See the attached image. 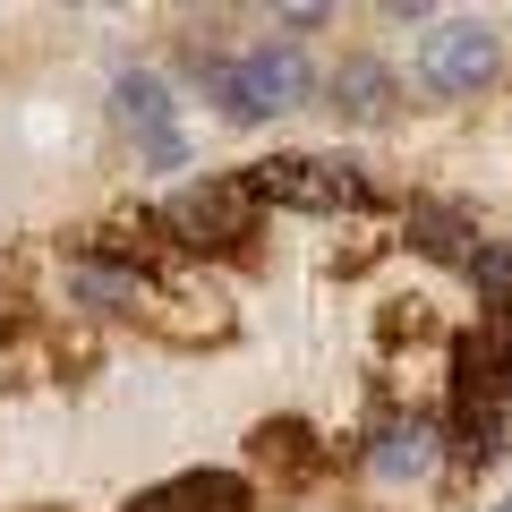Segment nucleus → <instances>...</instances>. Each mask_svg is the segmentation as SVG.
<instances>
[{
  "label": "nucleus",
  "instance_id": "obj_1",
  "mask_svg": "<svg viewBox=\"0 0 512 512\" xmlns=\"http://www.w3.org/2000/svg\"><path fill=\"white\" fill-rule=\"evenodd\" d=\"M188 69L214 86L222 120H274V111L308 103V60H299V43H248L239 60H222V52H205V43H197Z\"/></svg>",
  "mask_w": 512,
  "mask_h": 512
},
{
  "label": "nucleus",
  "instance_id": "obj_2",
  "mask_svg": "<svg viewBox=\"0 0 512 512\" xmlns=\"http://www.w3.org/2000/svg\"><path fill=\"white\" fill-rule=\"evenodd\" d=\"M154 222H163L171 248H188V256H231V248H248V231H256V188L248 180H188V188L163 197Z\"/></svg>",
  "mask_w": 512,
  "mask_h": 512
},
{
  "label": "nucleus",
  "instance_id": "obj_3",
  "mask_svg": "<svg viewBox=\"0 0 512 512\" xmlns=\"http://www.w3.org/2000/svg\"><path fill=\"white\" fill-rule=\"evenodd\" d=\"M248 188L256 205H299V214H342V205L376 197L342 154H265V163H248Z\"/></svg>",
  "mask_w": 512,
  "mask_h": 512
},
{
  "label": "nucleus",
  "instance_id": "obj_4",
  "mask_svg": "<svg viewBox=\"0 0 512 512\" xmlns=\"http://www.w3.org/2000/svg\"><path fill=\"white\" fill-rule=\"evenodd\" d=\"M504 69V35H495L487 18H436L419 43V77L436 94H478L487 77Z\"/></svg>",
  "mask_w": 512,
  "mask_h": 512
},
{
  "label": "nucleus",
  "instance_id": "obj_5",
  "mask_svg": "<svg viewBox=\"0 0 512 512\" xmlns=\"http://www.w3.org/2000/svg\"><path fill=\"white\" fill-rule=\"evenodd\" d=\"M444 453H453V444H444V419H402V427H384V436L367 444V470H376L384 487H402V478H427Z\"/></svg>",
  "mask_w": 512,
  "mask_h": 512
},
{
  "label": "nucleus",
  "instance_id": "obj_6",
  "mask_svg": "<svg viewBox=\"0 0 512 512\" xmlns=\"http://www.w3.org/2000/svg\"><path fill=\"white\" fill-rule=\"evenodd\" d=\"M325 94H333V111H342L350 128H384V120H393V94H402V86H393V69H384V60L350 52L342 69L325 77Z\"/></svg>",
  "mask_w": 512,
  "mask_h": 512
},
{
  "label": "nucleus",
  "instance_id": "obj_7",
  "mask_svg": "<svg viewBox=\"0 0 512 512\" xmlns=\"http://www.w3.org/2000/svg\"><path fill=\"white\" fill-rule=\"evenodd\" d=\"M69 299L77 308H146L154 299V282H146V265H111L103 248H86V256H69Z\"/></svg>",
  "mask_w": 512,
  "mask_h": 512
},
{
  "label": "nucleus",
  "instance_id": "obj_8",
  "mask_svg": "<svg viewBox=\"0 0 512 512\" xmlns=\"http://www.w3.org/2000/svg\"><path fill=\"white\" fill-rule=\"evenodd\" d=\"M248 504H256L248 478H231V470H180L171 487L137 495L128 512H248Z\"/></svg>",
  "mask_w": 512,
  "mask_h": 512
},
{
  "label": "nucleus",
  "instance_id": "obj_9",
  "mask_svg": "<svg viewBox=\"0 0 512 512\" xmlns=\"http://www.w3.org/2000/svg\"><path fill=\"white\" fill-rule=\"evenodd\" d=\"M402 231H410V248H419V256H436V265H461V274H470V256H478V222H470V214H453V205H427V197H410Z\"/></svg>",
  "mask_w": 512,
  "mask_h": 512
},
{
  "label": "nucleus",
  "instance_id": "obj_10",
  "mask_svg": "<svg viewBox=\"0 0 512 512\" xmlns=\"http://www.w3.org/2000/svg\"><path fill=\"white\" fill-rule=\"evenodd\" d=\"M111 103H120V120L137 128V137H163V128H171V86L154 69H128L120 86H111Z\"/></svg>",
  "mask_w": 512,
  "mask_h": 512
},
{
  "label": "nucleus",
  "instance_id": "obj_11",
  "mask_svg": "<svg viewBox=\"0 0 512 512\" xmlns=\"http://www.w3.org/2000/svg\"><path fill=\"white\" fill-rule=\"evenodd\" d=\"M470 291H478V308H487V325H512V239H478Z\"/></svg>",
  "mask_w": 512,
  "mask_h": 512
},
{
  "label": "nucleus",
  "instance_id": "obj_12",
  "mask_svg": "<svg viewBox=\"0 0 512 512\" xmlns=\"http://www.w3.org/2000/svg\"><path fill=\"white\" fill-rule=\"evenodd\" d=\"M137 154H146L154 171H180V163H188V146H180V128H163V137H137Z\"/></svg>",
  "mask_w": 512,
  "mask_h": 512
},
{
  "label": "nucleus",
  "instance_id": "obj_13",
  "mask_svg": "<svg viewBox=\"0 0 512 512\" xmlns=\"http://www.w3.org/2000/svg\"><path fill=\"white\" fill-rule=\"evenodd\" d=\"M495 512H512V504H495Z\"/></svg>",
  "mask_w": 512,
  "mask_h": 512
}]
</instances>
